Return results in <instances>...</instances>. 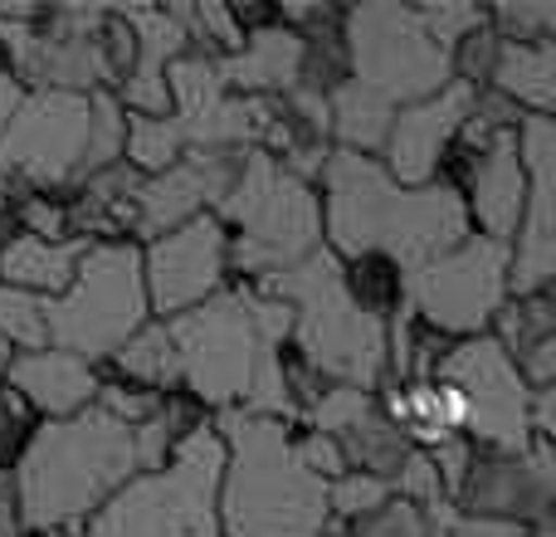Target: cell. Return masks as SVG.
<instances>
[{
	"label": "cell",
	"mask_w": 556,
	"mask_h": 537,
	"mask_svg": "<svg viewBox=\"0 0 556 537\" xmlns=\"http://www.w3.org/2000/svg\"><path fill=\"white\" fill-rule=\"evenodd\" d=\"M327 191V225L346 254L386 250L391 260L420 268L464 235V205L454 191H395L391 176L356 152L332 157Z\"/></svg>",
	"instance_id": "obj_1"
},
{
	"label": "cell",
	"mask_w": 556,
	"mask_h": 537,
	"mask_svg": "<svg viewBox=\"0 0 556 537\" xmlns=\"http://www.w3.org/2000/svg\"><path fill=\"white\" fill-rule=\"evenodd\" d=\"M137 470L132 425L113 421L108 411H88L68 425H49L35 435L20 464V509L29 528H59V523L88 513L108 489Z\"/></svg>",
	"instance_id": "obj_2"
},
{
	"label": "cell",
	"mask_w": 556,
	"mask_h": 537,
	"mask_svg": "<svg viewBox=\"0 0 556 537\" xmlns=\"http://www.w3.org/2000/svg\"><path fill=\"white\" fill-rule=\"evenodd\" d=\"M240 464L225 494V523L235 537H313L327 519V484L298 460L283 425L264 415L225 411Z\"/></svg>",
	"instance_id": "obj_3"
},
{
	"label": "cell",
	"mask_w": 556,
	"mask_h": 537,
	"mask_svg": "<svg viewBox=\"0 0 556 537\" xmlns=\"http://www.w3.org/2000/svg\"><path fill=\"white\" fill-rule=\"evenodd\" d=\"M269 294L278 303L303 308L298 337H303V352L313 366L342 376L356 391H366L381 376V357H386L381 317L352 298L332 254H307L303 264L278 268V274H269Z\"/></svg>",
	"instance_id": "obj_4"
},
{
	"label": "cell",
	"mask_w": 556,
	"mask_h": 537,
	"mask_svg": "<svg viewBox=\"0 0 556 537\" xmlns=\"http://www.w3.org/2000/svg\"><path fill=\"white\" fill-rule=\"evenodd\" d=\"M225 450L211 430H191L176 450V464L156 479H142L98 519L93 537H215L211 489L220 479Z\"/></svg>",
	"instance_id": "obj_5"
},
{
	"label": "cell",
	"mask_w": 556,
	"mask_h": 537,
	"mask_svg": "<svg viewBox=\"0 0 556 537\" xmlns=\"http://www.w3.org/2000/svg\"><path fill=\"white\" fill-rule=\"evenodd\" d=\"M142 260L132 245H108L84 254L78 284L68 298L45 303V333L68 347V357H103L117 352L142 323Z\"/></svg>",
	"instance_id": "obj_6"
},
{
	"label": "cell",
	"mask_w": 556,
	"mask_h": 537,
	"mask_svg": "<svg viewBox=\"0 0 556 537\" xmlns=\"http://www.w3.org/2000/svg\"><path fill=\"white\" fill-rule=\"evenodd\" d=\"M225 215L244 225L235 260L254 274L298 264L317 240V201L293 172H278L269 157H250L240 182L225 191Z\"/></svg>",
	"instance_id": "obj_7"
},
{
	"label": "cell",
	"mask_w": 556,
	"mask_h": 537,
	"mask_svg": "<svg viewBox=\"0 0 556 537\" xmlns=\"http://www.w3.org/2000/svg\"><path fill=\"white\" fill-rule=\"evenodd\" d=\"M352 35V59L362 88L391 98H425L434 88H444L450 78V54L425 35L420 15L401 5H362L346 20Z\"/></svg>",
	"instance_id": "obj_8"
},
{
	"label": "cell",
	"mask_w": 556,
	"mask_h": 537,
	"mask_svg": "<svg viewBox=\"0 0 556 537\" xmlns=\"http://www.w3.org/2000/svg\"><path fill=\"white\" fill-rule=\"evenodd\" d=\"M176 347V372L205 396V401H230V396H250L254 372L269 357L260 342L244 298H215V303L181 313L166 327Z\"/></svg>",
	"instance_id": "obj_9"
},
{
	"label": "cell",
	"mask_w": 556,
	"mask_h": 537,
	"mask_svg": "<svg viewBox=\"0 0 556 537\" xmlns=\"http://www.w3.org/2000/svg\"><path fill=\"white\" fill-rule=\"evenodd\" d=\"M503 274H508V250L503 240H469L440 260L420 264L410 278V298L450 333L483 327L503 303Z\"/></svg>",
	"instance_id": "obj_10"
},
{
	"label": "cell",
	"mask_w": 556,
	"mask_h": 537,
	"mask_svg": "<svg viewBox=\"0 0 556 537\" xmlns=\"http://www.w3.org/2000/svg\"><path fill=\"white\" fill-rule=\"evenodd\" d=\"M93 127V103L78 93H39L0 133V172H25L35 182H64L78 172Z\"/></svg>",
	"instance_id": "obj_11"
},
{
	"label": "cell",
	"mask_w": 556,
	"mask_h": 537,
	"mask_svg": "<svg viewBox=\"0 0 556 537\" xmlns=\"http://www.w3.org/2000/svg\"><path fill=\"white\" fill-rule=\"evenodd\" d=\"M444 376L464 396V421L473 430L522 450V435H528V391H522L518 366L508 362V352L498 342L479 337L469 347H454L444 357Z\"/></svg>",
	"instance_id": "obj_12"
},
{
	"label": "cell",
	"mask_w": 556,
	"mask_h": 537,
	"mask_svg": "<svg viewBox=\"0 0 556 537\" xmlns=\"http://www.w3.org/2000/svg\"><path fill=\"white\" fill-rule=\"evenodd\" d=\"M225 235L215 221H191L152 250V298L162 313H181L220 284Z\"/></svg>",
	"instance_id": "obj_13"
},
{
	"label": "cell",
	"mask_w": 556,
	"mask_h": 537,
	"mask_svg": "<svg viewBox=\"0 0 556 537\" xmlns=\"http://www.w3.org/2000/svg\"><path fill=\"white\" fill-rule=\"evenodd\" d=\"M528 166H532V221L528 240L518 250V294H538L556 268V225H552V162H556V133L547 117H528Z\"/></svg>",
	"instance_id": "obj_14"
},
{
	"label": "cell",
	"mask_w": 556,
	"mask_h": 537,
	"mask_svg": "<svg viewBox=\"0 0 556 537\" xmlns=\"http://www.w3.org/2000/svg\"><path fill=\"white\" fill-rule=\"evenodd\" d=\"M473 93L469 84H450L434 103H420L410 108V113H401V123L391 127V166L401 182H425V176L434 172V157H440V147L454 137V127L464 123V113H469Z\"/></svg>",
	"instance_id": "obj_15"
},
{
	"label": "cell",
	"mask_w": 556,
	"mask_h": 537,
	"mask_svg": "<svg viewBox=\"0 0 556 537\" xmlns=\"http://www.w3.org/2000/svg\"><path fill=\"white\" fill-rule=\"evenodd\" d=\"M230 191V157L225 152H201L195 162L166 166L152 186H137V225L142 230H166V225L186 221L205 196Z\"/></svg>",
	"instance_id": "obj_16"
},
{
	"label": "cell",
	"mask_w": 556,
	"mask_h": 537,
	"mask_svg": "<svg viewBox=\"0 0 556 537\" xmlns=\"http://www.w3.org/2000/svg\"><path fill=\"white\" fill-rule=\"evenodd\" d=\"M127 29H137L142 54H132V78H127V103H137L147 117H166V59L186 45V25L166 10H127Z\"/></svg>",
	"instance_id": "obj_17"
},
{
	"label": "cell",
	"mask_w": 556,
	"mask_h": 537,
	"mask_svg": "<svg viewBox=\"0 0 556 537\" xmlns=\"http://www.w3.org/2000/svg\"><path fill=\"white\" fill-rule=\"evenodd\" d=\"M473 479H464L469 489V503L479 509V519L489 513H538L547 519L552 503V460L547 450H538L532 464H473Z\"/></svg>",
	"instance_id": "obj_18"
},
{
	"label": "cell",
	"mask_w": 556,
	"mask_h": 537,
	"mask_svg": "<svg viewBox=\"0 0 556 537\" xmlns=\"http://www.w3.org/2000/svg\"><path fill=\"white\" fill-rule=\"evenodd\" d=\"M10 382H15L20 391L49 415L78 411V405L98 391L88 362H78V357H68V352H45V347L29 352V357H20V362H10Z\"/></svg>",
	"instance_id": "obj_19"
},
{
	"label": "cell",
	"mask_w": 556,
	"mask_h": 537,
	"mask_svg": "<svg viewBox=\"0 0 556 537\" xmlns=\"http://www.w3.org/2000/svg\"><path fill=\"white\" fill-rule=\"evenodd\" d=\"M473 205L493 235H508L522 215V162L513 133H498L473 166Z\"/></svg>",
	"instance_id": "obj_20"
},
{
	"label": "cell",
	"mask_w": 556,
	"mask_h": 537,
	"mask_svg": "<svg viewBox=\"0 0 556 537\" xmlns=\"http://www.w3.org/2000/svg\"><path fill=\"white\" fill-rule=\"evenodd\" d=\"M298 68H303V39L293 29H260L244 54L220 64V78H235L244 88H288Z\"/></svg>",
	"instance_id": "obj_21"
},
{
	"label": "cell",
	"mask_w": 556,
	"mask_h": 537,
	"mask_svg": "<svg viewBox=\"0 0 556 537\" xmlns=\"http://www.w3.org/2000/svg\"><path fill=\"white\" fill-rule=\"evenodd\" d=\"M493 78H498L503 93H518L522 103H532L538 113H547L556 103V49L552 39H538V45H503L498 59H493Z\"/></svg>",
	"instance_id": "obj_22"
},
{
	"label": "cell",
	"mask_w": 556,
	"mask_h": 537,
	"mask_svg": "<svg viewBox=\"0 0 556 537\" xmlns=\"http://www.w3.org/2000/svg\"><path fill=\"white\" fill-rule=\"evenodd\" d=\"M88 254V245H49L35 240V235H20V240L5 245L0 254V268H5L10 284L25 288H64L74 278V264Z\"/></svg>",
	"instance_id": "obj_23"
},
{
	"label": "cell",
	"mask_w": 556,
	"mask_h": 537,
	"mask_svg": "<svg viewBox=\"0 0 556 537\" xmlns=\"http://www.w3.org/2000/svg\"><path fill=\"white\" fill-rule=\"evenodd\" d=\"M342 454H352L362 470H371V479L386 484V474H401V464L410 460V445H405V430L366 411L352 430H342Z\"/></svg>",
	"instance_id": "obj_24"
},
{
	"label": "cell",
	"mask_w": 556,
	"mask_h": 537,
	"mask_svg": "<svg viewBox=\"0 0 556 537\" xmlns=\"http://www.w3.org/2000/svg\"><path fill=\"white\" fill-rule=\"evenodd\" d=\"M327 123H332L352 147H376V142H386V133H391V103L362 84H346L342 93L327 103Z\"/></svg>",
	"instance_id": "obj_25"
},
{
	"label": "cell",
	"mask_w": 556,
	"mask_h": 537,
	"mask_svg": "<svg viewBox=\"0 0 556 537\" xmlns=\"http://www.w3.org/2000/svg\"><path fill=\"white\" fill-rule=\"evenodd\" d=\"M508 342L518 347V357L528 362L532 382L547 391L552 386V303L542 294H532L528 303L508 313Z\"/></svg>",
	"instance_id": "obj_26"
},
{
	"label": "cell",
	"mask_w": 556,
	"mask_h": 537,
	"mask_svg": "<svg viewBox=\"0 0 556 537\" xmlns=\"http://www.w3.org/2000/svg\"><path fill=\"white\" fill-rule=\"evenodd\" d=\"M45 303L25 288H0V366L10 362V347H35L45 342Z\"/></svg>",
	"instance_id": "obj_27"
},
{
	"label": "cell",
	"mask_w": 556,
	"mask_h": 537,
	"mask_svg": "<svg viewBox=\"0 0 556 537\" xmlns=\"http://www.w3.org/2000/svg\"><path fill=\"white\" fill-rule=\"evenodd\" d=\"M117 362H123L127 376H137V382H176V347L172 337H166V327H147V333L127 337L123 347H117Z\"/></svg>",
	"instance_id": "obj_28"
},
{
	"label": "cell",
	"mask_w": 556,
	"mask_h": 537,
	"mask_svg": "<svg viewBox=\"0 0 556 537\" xmlns=\"http://www.w3.org/2000/svg\"><path fill=\"white\" fill-rule=\"evenodd\" d=\"M450 519H454L450 503H440V499L430 503V519L415 503H391V509H376L356 537H444Z\"/></svg>",
	"instance_id": "obj_29"
},
{
	"label": "cell",
	"mask_w": 556,
	"mask_h": 537,
	"mask_svg": "<svg viewBox=\"0 0 556 537\" xmlns=\"http://www.w3.org/2000/svg\"><path fill=\"white\" fill-rule=\"evenodd\" d=\"M181 123L176 117H137L132 123V157L142 166H166L181 152Z\"/></svg>",
	"instance_id": "obj_30"
},
{
	"label": "cell",
	"mask_w": 556,
	"mask_h": 537,
	"mask_svg": "<svg viewBox=\"0 0 556 537\" xmlns=\"http://www.w3.org/2000/svg\"><path fill=\"white\" fill-rule=\"evenodd\" d=\"M117 142H123V117H117L113 98H93V127H88V147L84 162H78V176L98 172L108 157H117Z\"/></svg>",
	"instance_id": "obj_31"
},
{
	"label": "cell",
	"mask_w": 556,
	"mask_h": 537,
	"mask_svg": "<svg viewBox=\"0 0 556 537\" xmlns=\"http://www.w3.org/2000/svg\"><path fill=\"white\" fill-rule=\"evenodd\" d=\"M366 411H371L366 391H356V386H337V391H323L313 421H317V430H337V435H342V430H352Z\"/></svg>",
	"instance_id": "obj_32"
},
{
	"label": "cell",
	"mask_w": 556,
	"mask_h": 537,
	"mask_svg": "<svg viewBox=\"0 0 556 537\" xmlns=\"http://www.w3.org/2000/svg\"><path fill=\"white\" fill-rule=\"evenodd\" d=\"M327 503L337 513H346V519H371L376 509H386V484L371 479V474H352V479H342L327 494Z\"/></svg>",
	"instance_id": "obj_33"
},
{
	"label": "cell",
	"mask_w": 556,
	"mask_h": 537,
	"mask_svg": "<svg viewBox=\"0 0 556 537\" xmlns=\"http://www.w3.org/2000/svg\"><path fill=\"white\" fill-rule=\"evenodd\" d=\"M415 15H420L425 35H430L434 45L444 49V54H450V45L464 35V29H473L483 20L473 5H425V10H415Z\"/></svg>",
	"instance_id": "obj_34"
},
{
	"label": "cell",
	"mask_w": 556,
	"mask_h": 537,
	"mask_svg": "<svg viewBox=\"0 0 556 537\" xmlns=\"http://www.w3.org/2000/svg\"><path fill=\"white\" fill-rule=\"evenodd\" d=\"M395 479H401V489L405 494H415V499H440V474H434V464L425 460V454H410V460L401 464V474H395Z\"/></svg>",
	"instance_id": "obj_35"
},
{
	"label": "cell",
	"mask_w": 556,
	"mask_h": 537,
	"mask_svg": "<svg viewBox=\"0 0 556 537\" xmlns=\"http://www.w3.org/2000/svg\"><path fill=\"white\" fill-rule=\"evenodd\" d=\"M298 460H303L307 470L317 474V479H323V474H337V470H342V450H337L327 435H313V440L298 450Z\"/></svg>",
	"instance_id": "obj_36"
},
{
	"label": "cell",
	"mask_w": 556,
	"mask_h": 537,
	"mask_svg": "<svg viewBox=\"0 0 556 537\" xmlns=\"http://www.w3.org/2000/svg\"><path fill=\"white\" fill-rule=\"evenodd\" d=\"M498 15L508 20V25L518 29V39H522V35H538V29H547L552 20H556V10L552 5H503Z\"/></svg>",
	"instance_id": "obj_37"
},
{
	"label": "cell",
	"mask_w": 556,
	"mask_h": 537,
	"mask_svg": "<svg viewBox=\"0 0 556 537\" xmlns=\"http://www.w3.org/2000/svg\"><path fill=\"white\" fill-rule=\"evenodd\" d=\"M444 537H522V533L498 519H450Z\"/></svg>",
	"instance_id": "obj_38"
},
{
	"label": "cell",
	"mask_w": 556,
	"mask_h": 537,
	"mask_svg": "<svg viewBox=\"0 0 556 537\" xmlns=\"http://www.w3.org/2000/svg\"><path fill=\"white\" fill-rule=\"evenodd\" d=\"M25 221L35 225V240H39V235H49V240H54V235L64 230V221H68V215L59 211V205H45V201H35V205H29V211H25Z\"/></svg>",
	"instance_id": "obj_39"
},
{
	"label": "cell",
	"mask_w": 556,
	"mask_h": 537,
	"mask_svg": "<svg viewBox=\"0 0 556 537\" xmlns=\"http://www.w3.org/2000/svg\"><path fill=\"white\" fill-rule=\"evenodd\" d=\"M20 421H25V415H20V401H15L10 391H0V454H5L10 445H15Z\"/></svg>",
	"instance_id": "obj_40"
},
{
	"label": "cell",
	"mask_w": 556,
	"mask_h": 537,
	"mask_svg": "<svg viewBox=\"0 0 556 537\" xmlns=\"http://www.w3.org/2000/svg\"><path fill=\"white\" fill-rule=\"evenodd\" d=\"M464 464H469L464 445H450V440H444V445H440V470H434V474H444V479L459 489V484H464Z\"/></svg>",
	"instance_id": "obj_41"
},
{
	"label": "cell",
	"mask_w": 556,
	"mask_h": 537,
	"mask_svg": "<svg viewBox=\"0 0 556 537\" xmlns=\"http://www.w3.org/2000/svg\"><path fill=\"white\" fill-rule=\"evenodd\" d=\"M15 113H20V88L0 74V133L10 127V117H15Z\"/></svg>",
	"instance_id": "obj_42"
},
{
	"label": "cell",
	"mask_w": 556,
	"mask_h": 537,
	"mask_svg": "<svg viewBox=\"0 0 556 537\" xmlns=\"http://www.w3.org/2000/svg\"><path fill=\"white\" fill-rule=\"evenodd\" d=\"M0 537H15V503H10V479L0 474Z\"/></svg>",
	"instance_id": "obj_43"
},
{
	"label": "cell",
	"mask_w": 556,
	"mask_h": 537,
	"mask_svg": "<svg viewBox=\"0 0 556 537\" xmlns=\"http://www.w3.org/2000/svg\"><path fill=\"white\" fill-rule=\"evenodd\" d=\"M327 537H337V533H327Z\"/></svg>",
	"instance_id": "obj_44"
}]
</instances>
